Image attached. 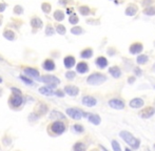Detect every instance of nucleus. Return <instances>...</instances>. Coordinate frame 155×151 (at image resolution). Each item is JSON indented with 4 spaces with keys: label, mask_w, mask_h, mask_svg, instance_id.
Segmentation results:
<instances>
[{
    "label": "nucleus",
    "mask_w": 155,
    "mask_h": 151,
    "mask_svg": "<svg viewBox=\"0 0 155 151\" xmlns=\"http://www.w3.org/2000/svg\"><path fill=\"white\" fill-rule=\"evenodd\" d=\"M25 101H24V96L22 94H16L11 92L10 96L8 99V104L11 109L13 110H19L22 108Z\"/></svg>",
    "instance_id": "obj_1"
},
{
    "label": "nucleus",
    "mask_w": 155,
    "mask_h": 151,
    "mask_svg": "<svg viewBox=\"0 0 155 151\" xmlns=\"http://www.w3.org/2000/svg\"><path fill=\"white\" fill-rule=\"evenodd\" d=\"M37 81H40L42 83L47 84V86H49L50 88L54 89V90H55L56 87H57L61 82L59 78H57V77L54 75H50V73H47V75H43V76L40 75V77L38 78Z\"/></svg>",
    "instance_id": "obj_2"
},
{
    "label": "nucleus",
    "mask_w": 155,
    "mask_h": 151,
    "mask_svg": "<svg viewBox=\"0 0 155 151\" xmlns=\"http://www.w3.org/2000/svg\"><path fill=\"white\" fill-rule=\"evenodd\" d=\"M66 131V125L62 121H54L53 123H51L49 127H47V132L50 133L51 136H59L62 134Z\"/></svg>",
    "instance_id": "obj_3"
},
{
    "label": "nucleus",
    "mask_w": 155,
    "mask_h": 151,
    "mask_svg": "<svg viewBox=\"0 0 155 151\" xmlns=\"http://www.w3.org/2000/svg\"><path fill=\"white\" fill-rule=\"evenodd\" d=\"M119 136H120V138H122V140H124L129 146L132 147V149H137L138 147H139V144H140L139 140L132 136L129 131H126V130L120 131Z\"/></svg>",
    "instance_id": "obj_4"
},
{
    "label": "nucleus",
    "mask_w": 155,
    "mask_h": 151,
    "mask_svg": "<svg viewBox=\"0 0 155 151\" xmlns=\"http://www.w3.org/2000/svg\"><path fill=\"white\" fill-rule=\"evenodd\" d=\"M107 81V76H105L101 73H93L87 78V83L89 85H101Z\"/></svg>",
    "instance_id": "obj_5"
},
{
    "label": "nucleus",
    "mask_w": 155,
    "mask_h": 151,
    "mask_svg": "<svg viewBox=\"0 0 155 151\" xmlns=\"http://www.w3.org/2000/svg\"><path fill=\"white\" fill-rule=\"evenodd\" d=\"M30 26L32 29V33L36 34L37 31H39L40 29H43L45 22L38 15H33L30 17Z\"/></svg>",
    "instance_id": "obj_6"
},
{
    "label": "nucleus",
    "mask_w": 155,
    "mask_h": 151,
    "mask_svg": "<svg viewBox=\"0 0 155 151\" xmlns=\"http://www.w3.org/2000/svg\"><path fill=\"white\" fill-rule=\"evenodd\" d=\"M67 115L71 119H73V120H80L81 117H87L88 112L82 111L81 109L76 108V107H72V108H68L67 109Z\"/></svg>",
    "instance_id": "obj_7"
},
{
    "label": "nucleus",
    "mask_w": 155,
    "mask_h": 151,
    "mask_svg": "<svg viewBox=\"0 0 155 151\" xmlns=\"http://www.w3.org/2000/svg\"><path fill=\"white\" fill-rule=\"evenodd\" d=\"M22 75L26 76L31 79H35V80H38V78L40 77V71L38 68L36 67H32V66H25V67H22Z\"/></svg>",
    "instance_id": "obj_8"
},
{
    "label": "nucleus",
    "mask_w": 155,
    "mask_h": 151,
    "mask_svg": "<svg viewBox=\"0 0 155 151\" xmlns=\"http://www.w3.org/2000/svg\"><path fill=\"white\" fill-rule=\"evenodd\" d=\"M2 37L5 40H8V41H10V42H14L18 39L17 31H15L14 29H10V27H8V26H5L4 29H3Z\"/></svg>",
    "instance_id": "obj_9"
},
{
    "label": "nucleus",
    "mask_w": 155,
    "mask_h": 151,
    "mask_svg": "<svg viewBox=\"0 0 155 151\" xmlns=\"http://www.w3.org/2000/svg\"><path fill=\"white\" fill-rule=\"evenodd\" d=\"M41 67L43 71H47V73L54 71L56 69V63L53 58H45L41 63Z\"/></svg>",
    "instance_id": "obj_10"
},
{
    "label": "nucleus",
    "mask_w": 155,
    "mask_h": 151,
    "mask_svg": "<svg viewBox=\"0 0 155 151\" xmlns=\"http://www.w3.org/2000/svg\"><path fill=\"white\" fill-rule=\"evenodd\" d=\"M23 25V21L21 20L19 17H16V18H13L11 21H8V27L14 29L15 31H19L21 29V26Z\"/></svg>",
    "instance_id": "obj_11"
},
{
    "label": "nucleus",
    "mask_w": 155,
    "mask_h": 151,
    "mask_svg": "<svg viewBox=\"0 0 155 151\" xmlns=\"http://www.w3.org/2000/svg\"><path fill=\"white\" fill-rule=\"evenodd\" d=\"M63 65L67 69H71L76 65V58L73 55H67L63 58Z\"/></svg>",
    "instance_id": "obj_12"
},
{
    "label": "nucleus",
    "mask_w": 155,
    "mask_h": 151,
    "mask_svg": "<svg viewBox=\"0 0 155 151\" xmlns=\"http://www.w3.org/2000/svg\"><path fill=\"white\" fill-rule=\"evenodd\" d=\"M63 91H64V94H68L70 96H76L77 94H79V88L77 86L75 85H66L64 86V88H63Z\"/></svg>",
    "instance_id": "obj_13"
},
{
    "label": "nucleus",
    "mask_w": 155,
    "mask_h": 151,
    "mask_svg": "<svg viewBox=\"0 0 155 151\" xmlns=\"http://www.w3.org/2000/svg\"><path fill=\"white\" fill-rule=\"evenodd\" d=\"M109 105H110V107L117 110H121L125 108V102L120 99H111L109 101Z\"/></svg>",
    "instance_id": "obj_14"
},
{
    "label": "nucleus",
    "mask_w": 155,
    "mask_h": 151,
    "mask_svg": "<svg viewBox=\"0 0 155 151\" xmlns=\"http://www.w3.org/2000/svg\"><path fill=\"white\" fill-rule=\"evenodd\" d=\"M53 19L56 21V22H62L66 18V13L64 10H62L61 8H56L52 14Z\"/></svg>",
    "instance_id": "obj_15"
},
{
    "label": "nucleus",
    "mask_w": 155,
    "mask_h": 151,
    "mask_svg": "<svg viewBox=\"0 0 155 151\" xmlns=\"http://www.w3.org/2000/svg\"><path fill=\"white\" fill-rule=\"evenodd\" d=\"M144 50V45L140 43V42H135L133 44L130 45L129 47V52L132 55H137V54H140Z\"/></svg>",
    "instance_id": "obj_16"
},
{
    "label": "nucleus",
    "mask_w": 155,
    "mask_h": 151,
    "mask_svg": "<svg viewBox=\"0 0 155 151\" xmlns=\"http://www.w3.org/2000/svg\"><path fill=\"white\" fill-rule=\"evenodd\" d=\"M82 104L87 107H93L97 104V100L92 96H84L81 100Z\"/></svg>",
    "instance_id": "obj_17"
},
{
    "label": "nucleus",
    "mask_w": 155,
    "mask_h": 151,
    "mask_svg": "<svg viewBox=\"0 0 155 151\" xmlns=\"http://www.w3.org/2000/svg\"><path fill=\"white\" fill-rule=\"evenodd\" d=\"M75 66H76V73H78L84 75V73H87L88 71H89V65H88V63L84 62V61H80V62L77 63Z\"/></svg>",
    "instance_id": "obj_18"
},
{
    "label": "nucleus",
    "mask_w": 155,
    "mask_h": 151,
    "mask_svg": "<svg viewBox=\"0 0 155 151\" xmlns=\"http://www.w3.org/2000/svg\"><path fill=\"white\" fill-rule=\"evenodd\" d=\"M54 35H56L54 24L51 23V22H47V23L45 24V37H53Z\"/></svg>",
    "instance_id": "obj_19"
},
{
    "label": "nucleus",
    "mask_w": 155,
    "mask_h": 151,
    "mask_svg": "<svg viewBox=\"0 0 155 151\" xmlns=\"http://www.w3.org/2000/svg\"><path fill=\"white\" fill-rule=\"evenodd\" d=\"M95 64H96V66H97L98 68L103 69V68H105L107 66H108L109 62H108V60H107V58L105 57L99 56V57L96 58V60H95Z\"/></svg>",
    "instance_id": "obj_20"
},
{
    "label": "nucleus",
    "mask_w": 155,
    "mask_h": 151,
    "mask_svg": "<svg viewBox=\"0 0 155 151\" xmlns=\"http://www.w3.org/2000/svg\"><path fill=\"white\" fill-rule=\"evenodd\" d=\"M93 54H94V50H93L92 47H86L80 52L79 56L81 59H90V58L93 57Z\"/></svg>",
    "instance_id": "obj_21"
},
{
    "label": "nucleus",
    "mask_w": 155,
    "mask_h": 151,
    "mask_svg": "<svg viewBox=\"0 0 155 151\" xmlns=\"http://www.w3.org/2000/svg\"><path fill=\"white\" fill-rule=\"evenodd\" d=\"M144 104H145V102H144V100L142 99H140V98H135V99L131 100L129 103L130 107L135 108V109H137V108H142V107L144 106Z\"/></svg>",
    "instance_id": "obj_22"
},
{
    "label": "nucleus",
    "mask_w": 155,
    "mask_h": 151,
    "mask_svg": "<svg viewBox=\"0 0 155 151\" xmlns=\"http://www.w3.org/2000/svg\"><path fill=\"white\" fill-rule=\"evenodd\" d=\"M154 113H155L154 107H147L145 109H142V111L140 112V117H142V119H149V117H152Z\"/></svg>",
    "instance_id": "obj_23"
},
{
    "label": "nucleus",
    "mask_w": 155,
    "mask_h": 151,
    "mask_svg": "<svg viewBox=\"0 0 155 151\" xmlns=\"http://www.w3.org/2000/svg\"><path fill=\"white\" fill-rule=\"evenodd\" d=\"M47 110H49V107H47V105L45 104V103H43V102H40V103H38V104H37L36 112L39 115H45V113L47 112Z\"/></svg>",
    "instance_id": "obj_24"
},
{
    "label": "nucleus",
    "mask_w": 155,
    "mask_h": 151,
    "mask_svg": "<svg viewBox=\"0 0 155 151\" xmlns=\"http://www.w3.org/2000/svg\"><path fill=\"white\" fill-rule=\"evenodd\" d=\"M54 27H55L56 34L60 35V36H64V35L67 34L66 26L63 25L62 23H60V22H56V23L54 24Z\"/></svg>",
    "instance_id": "obj_25"
},
{
    "label": "nucleus",
    "mask_w": 155,
    "mask_h": 151,
    "mask_svg": "<svg viewBox=\"0 0 155 151\" xmlns=\"http://www.w3.org/2000/svg\"><path fill=\"white\" fill-rule=\"evenodd\" d=\"M77 10H78V13L80 14V15L84 16V17H87V16H89L90 14H91V8L86 4L79 5L78 8H77Z\"/></svg>",
    "instance_id": "obj_26"
},
{
    "label": "nucleus",
    "mask_w": 155,
    "mask_h": 151,
    "mask_svg": "<svg viewBox=\"0 0 155 151\" xmlns=\"http://www.w3.org/2000/svg\"><path fill=\"white\" fill-rule=\"evenodd\" d=\"M40 8H41L42 13L45 14V15H49V14L52 13V4L49 1H43V2H41Z\"/></svg>",
    "instance_id": "obj_27"
},
{
    "label": "nucleus",
    "mask_w": 155,
    "mask_h": 151,
    "mask_svg": "<svg viewBox=\"0 0 155 151\" xmlns=\"http://www.w3.org/2000/svg\"><path fill=\"white\" fill-rule=\"evenodd\" d=\"M70 31H71V34L74 35V36H81V35H84V33H86L84 27H81V26H79V25L72 26Z\"/></svg>",
    "instance_id": "obj_28"
},
{
    "label": "nucleus",
    "mask_w": 155,
    "mask_h": 151,
    "mask_svg": "<svg viewBox=\"0 0 155 151\" xmlns=\"http://www.w3.org/2000/svg\"><path fill=\"white\" fill-rule=\"evenodd\" d=\"M38 91H39V94H43V96H54V89L50 88L49 86H42V87H40L39 89H38Z\"/></svg>",
    "instance_id": "obj_29"
},
{
    "label": "nucleus",
    "mask_w": 155,
    "mask_h": 151,
    "mask_svg": "<svg viewBox=\"0 0 155 151\" xmlns=\"http://www.w3.org/2000/svg\"><path fill=\"white\" fill-rule=\"evenodd\" d=\"M50 119L55 120V121H58V120L62 121L66 119V117H64V115L61 113L60 111H58V110H53V111L50 113Z\"/></svg>",
    "instance_id": "obj_30"
},
{
    "label": "nucleus",
    "mask_w": 155,
    "mask_h": 151,
    "mask_svg": "<svg viewBox=\"0 0 155 151\" xmlns=\"http://www.w3.org/2000/svg\"><path fill=\"white\" fill-rule=\"evenodd\" d=\"M87 117H88V120L92 123V124H94V125H99L100 122H101L100 117L98 115H94V113H89V112H88Z\"/></svg>",
    "instance_id": "obj_31"
},
{
    "label": "nucleus",
    "mask_w": 155,
    "mask_h": 151,
    "mask_svg": "<svg viewBox=\"0 0 155 151\" xmlns=\"http://www.w3.org/2000/svg\"><path fill=\"white\" fill-rule=\"evenodd\" d=\"M109 73H110V75L113 78H116V79L120 78L121 76V71L118 66H112V67H110L109 68Z\"/></svg>",
    "instance_id": "obj_32"
},
{
    "label": "nucleus",
    "mask_w": 155,
    "mask_h": 151,
    "mask_svg": "<svg viewBox=\"0 0 155 151\" xmlns=\"http://www.w3.org/2000/svg\"><path fill=\"white\" fill-rule=\"evenodd\" d=\"M137 10H138L137 5L129 4L128 6H127V8H126V15L127 16H134L135 14L137 13Z\"/></svg>",
    "instance_id": "obj_33"
},
{
    "label": "nucleus",
    "mask_w": 155,
    "mask_h": 151,
    "mask_svg": "<svg viewBox=\"0 0 155 151\" xmlns=\"http://www.w3.org/2000/svg\"><path fill=\"white\" fill-rule=\"evenodd\" d=\"M13 14L17 17L22 16L24 14V8L21 4H15L13 8Z\"/></svg>",
    "instance_id": "obj_34"
},
{
    "label": "nucleus",
    "mask_w": 155,
    "mask_h": 151,
    "mask_svg": "<svg viewBox=\"0 0 155 151\" xmlns=\"http://www.w3.org/2000/svg\"><path fill=\"white\" fill-rule=\"evenodd\" d=\"M79 22V17L75 13H73L72 15H69V23L71 25H77V23Z\"/></svg>",
    "instance_id": "obj_35"
},
{
    "label": "nucleus",
    "mask_w": 155,
    "mask_h": 151,
    "mask_svg": "<svg viewBox=\"0 0 155 151\" xmlns=\"http://www.w3.org/2000/svg\"><path fill=\"white\" fill-rule=\"evenodd\" d=\"M20 80L23 82L24 84H26V85H29V86H33L34 85V81H33V79L29 78V77H26V76L24 75H20Z\"/></svg>",
    "instance_id": "obj_36"
},
{
    "label": "nucleus",
    "mask_w": 155,
    "mask_h": 151,
    "mask_svg": "<svg viewBox=\"0 0 155 151\" xmlns=\"http://www.w3.org/2000/svg\"><path fill=\"white\" fill-rule=\"evenodd\" d=\"M148 60H149V57L146 55H140L137 57L136 59V62L137 64H139V65H142V64H146V63L148 62Z\"/></svg>",
    "instance_id": "obj_37"
},
{
    "label": "nucleus",
    "mask_w": 155,
    "mask_h": 151,
    "mask_svg": "<svg viewBox=\"0 0 155 151\" xmlns=\"http://www.w3.org/2000/svg\"><path fill=\"white\" fill-rule=\"evenodd\" d=\"M74 151H86V145L81 142H77L73 147Z\"/></svg>",
    "instance_id": "obj_38"
},
{
    "label": "nucleus",
    "mask_w": 155,
    "mask_h": 151,
    "mask_svg": "<svg viewBox=\"0 0 155 151\" xmlns=\"http://www.w3.org/2000/svg\"><path fill=\"white\" fill-rule=\"evenodd\" d=\"M144 14L147 16H155V6H148L144 10Z\"/></svg>",
    "instance_id": "obj_39"
},
{
    "label": "nucleus",
    "mask_w": 155,
    "mask_h": 151,
    "mask_svg": "<svg viewBox=\"0 0 155 151\" xmlns=\"http://www.w3.org/2000/svg\"><path fill=\"white\" fill-rule=\"evenodd\" d=\"M64 77H66V79H68V80H70V81L74 80V79L76 78V73L71 71V69H69V71L64 73Z\"/></svg>",
    "instance_id": "obj_40"
},
{
    "label": "nucleus",
    "mask_w": 155,
    "mask_h": 151,
    "mask_svg": "<svg viewBox=\"0 0 155 151\" xmlns=\"http://www.w3.org/2000/svg\"><path fill=\"white\" fill-rule=\"evenodd\" d=\"M8 2L4 1V0H1V1H0V14L4 13L5 10L8 8Z\"/></svg>",
    "instance_id": "obj_41"
},
{
    "label": "nucleus",
    "mask_w": 155,
    "mask_h": 151,
    "mask_svg": "<svg viewBox=\"0 0 155 151\" xmlns=\"http://www.w3.org/2000/svg\"><path fill=\"white\" fill-rule=\"evenodd\" d=\"M73 129L76 133H81V132H84V128L82 127V125H79V124H75V125L73 126Z\"/></svg>",
    "instance_id": "obj_42"
},
{
    "label": "nucleus",
    "mask_w": 155,
    "mask_h": 151,
    "mask_svg": "<svg viewBox=\"0 0 155 151\" xmlns=\"http://www.w3.org/2000/svg\"><path fill=\"white\" fill-rule=\"evenodd\" d=\"M112 148H113L114 151H121L120 146H119V143L117 141H115V140L112 141Z\"/></svg>",
    "instance_id": "obj_43"
},
{
    "label": "nucleus",
    "mask_w": 155,
    "mask_h": 151,
    "mask_svg": "<svg viewBox=\"0 0 155 151\" xmlns=\"http://www.w3.org/2000/svg\"><path fill=\"white\" fill-rule=\"evenodd\" d=\"M54 96H58V98H63V96H66V94H64V91L61 90V89H55V90H54Z\"/></svg>",
    "instance_id": "obj_44"
},
{
    "label": "nucleus",
    "mask_w": 155,
    "mask_h": 151,
    "mask_svg": "<svg viewBox=\"0 0 155 151\" xmlns=\"http://www.w3.org/2000/svg\"><path fill=\"white\" fill-rule=\"evenodd\" d=\"M154 3V0H142V6H145V8H148V6H151V4Z\"/></svg>",
    "instance_id": "obj_45"
},
{
    "label": "nucleus",
    "mask_w": 155,
    "mask_h": 151,
    "mask_svg": "<svg viewBox=\"0 0 155 151\" xmlns=\"http://www.w3.org/2000/svg\"><path fill=\"white\" fill-rule=\"evenodd\" d=\"M58 4H60L61 6L67 8L68 4H70V0H58Z\"/></svg>",
    "instance_id": "obj_46"
},
{
    "label": "nucleus",
    "mask_w": 155,
    "mask_h": 151,
    "mask_svg": "<svg viewBox=\"0 0 155 151\" xmlns=\"http://www.w3.org/2000/svg\"><path fill=\"white\" fill-rule=\"evenodd\" d=\"M11 91H12V94H22V91H21L19 88H17V87H12V88H11Z\"/></svg>",
    "instance_id": "obj_47"
},
{
    "label": "nucleus",
    "mask_w": 155,
    "mask_h": 151,
    "mask_svg": "<svg viewBox=\"0 0 155 151\" xmlns=\"http://www.w3.org/2000/svg\"><path fill=\"white\" fill-rule=\"evenodd\" d=\"M64 13L68 14V15H72L74 13V8H71V6H67Z\"/></svg>",
    "instance_id": "obj_48"
},
{
    "label": "nucleus",
    "mask_w": 155,
    "mask_h": 151,
    "mask_svg": "<svg viewBox=\"0 0 155 151\" xmlns=\"http://www.w3.org/2000/svg\"><path fill=\"white\" fill-rule=\"evenodd\" d=\"M2 24H3V15L0 14V27L2 26Z\"/></svg>",
    "instance_id": "obj_49"
},
{
    "label": "nucleus",
    "mask_w": 155,
    "mask_h": 151,
    "mask_svg": "<svg viewBox=\"0 0 155 151\" xmlns=\"http://www.w3.org/2000/svg\"><path fill=\"white\" fill-rule=\"evenodd\" d=\"M142 71H139V68H136V75L137 76H142Z\"/></svg>",
    "instance_id": "obj_50"
},
{
    "label": "nucleus",
    "mask_w": 155,
    "mask_h": 151,
    "mask_svg": "<svg viewBox=\"0 0 155 151\" xmlns=\"http://www.w3.org/2000/svg\"><path fill=\"white\" fill-rule=\"evenodd\" d=\"M134 81H135V78H134V77H133V78H132V77H130V78H129V83H133Z\"/></svg>",
    "instance_id": "obj_51"
},
{
    "label": "nucleus",
    "mask_w": 155,
    "mask_h": 151,
    "mask_svg": "<svg viewBox=\"0 0 155 151\" xmlns=\"http://www.w3.org/2000/svg\"><path fill=\"white\" fill-rule=\"evenodd\" d=\"M2 94H3V89L0 87V96H2Z\"/></svg>",
    "instance_id": "obj_52"
},
{
    "label": "nucleus",
    "mask_w": 155,
    "mask_h": 151,
    "mask_svg": "<svg viewBox=\"0 0 155 151\" xmlns=\"http://www.w3.org/2000/svg\"><path fill=\"white\" fill-rule=\"evenodd\" d=\"M100 148L103 149V151H108V149H105V147H103V146H100Z\"/></svg>",
    "instance_id": "obj_53"
},
{
    "label": "nucleus",
    "mask_w": 155,
    "mask_h": 151,
    "mask_svg": "<svg viewBox=\"0 0 155 151\" xmlns=\"http://www.w3.org/2000/svg\"><path fill=\"white\" fill-rule=\"evenodd\" d=\"M152 71L155 73V63H154V65H153V67H152Z\"/></svg>",
    "instance_id": "obj_54"
},
{
    "label": "nucleus",
    "mask_w": 155,
    "mask_h": 151,
    "mask_svg": "<svg viewBox=\"0 0 155 151\" xmlns=\"http://www.w3.org/2000/svg\"><path fill=\"white\" fill-rule=\"evenodd\" d=\"M2 82H3V79L1 78V77H0V83H2Z\"/></svg>",
    "instance_id": "obj_55"
},
{
    "label": "nucleus",
    "mask_w": 155,
    "mask_h": 151,
    "mask_svg": "<svg viewBox=\"0 0 155 151\" xmlns=\"http://www.w3.org/2000/svg\"><path fill=\"white\" fill-rule=\"evenodd\" d=\"M126 151H131V150H130L129 148H126Z\"/></svg>",
    "instance_id": "obj_56"
},
{
    "label": "nucleus",
    "mask_w": 155,
    "mask_h": 151,
    "mask_svg": "<svg viewBox=\"0 0 155 151\" xmlns=\"http://www.w3.org/2000/svg\"><path fill=\"white\" fill-rule=\"evenodd\" d=\"M153 147H154V149H155V145H154V146H153Z\"/></svg>",
    "instance_id": "obj_57"
},
{
    "label": "nucleus",
    "mask_w": 155,
    "mask_h": 151,
    "mask_svg": "<svg viewBox=\"0 0 155 151\" xmlns=\"http://www.w3.org/2000/svg\"><path fill=\"white\" fill-rule=\"evenodd\" d=\"M93 151H96V150H93Z\"/></svg>",
    "instance_id": "obj_58"
}]
</instances>
